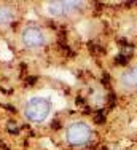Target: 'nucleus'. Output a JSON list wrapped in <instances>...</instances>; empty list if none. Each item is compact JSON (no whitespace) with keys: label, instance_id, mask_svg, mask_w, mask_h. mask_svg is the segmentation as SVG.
Masks as SVG:
<instances>
[{"label":"nucleus","instance_id":"1","mask_svg":"<svg viewBox=\"0 0 137 150\" xmlns=\"http://www.w3.org/2000/svg\"><path fill=\"white\" fill-rule=\"evenodd\" d=\"M49 110H51V104L45 98H32L29 99L26 107H24L26 117L34 123H42L49 115Z\"/></svg>","mask_w":137,"mask_h":150},{"label":"nucleus","instance_id":"6","mask_svg":"<svg viewBox=\"0 0 137 150\" xmlns=\"http://www.w3.org/2000/svg\"><path fill=\"white\" fill-rule=\"evenodd\" d=\"M13 19V10L6 5H0V26L10 23Z\"/></svg>","mask_w":137,"mask_h":150},{"label":"nucleus","instance_id":"5","mask_svg":"<svg viewBox=\"0 0 137 150\" xmlns=\"http://www.w3.org/2000/svg\"><path fill=\"white\" fill-rule=\"evenodd\" d=\"M121 85L124 90H137V66L124 70L121 75Z\"/></svg>","mask_w":137,"mask_h":150},{"label":"nucleus","instance_id":"2","mask_svg":"<svg viewBox=\"0 0 137 150\" xmlns=\"http://www.w3.org/2000/svg\"><path fill=\"white\" fill-rule=\"evenodd\" d=\"M66 137H67V142L70 145L83 147V145L88 144L89 139H91V128H89L86 123H83V121L72 123L70 126L67 128Z\"/></svg>","mask_w":137,"mask_h":150},{"label":"nucleus","instance_id":"3","mask_svg":"<svg viewBox=\"0 0 137 150\" xmlns=\"http://www.w3.org/2000/svg\"><path fill=\"white\" fill-rule=\"evenodd\" d=\"M85 3L81 2H51L48 3V11L49 15L56 16V18H62L68 15V13L75 11V10L81 8Z\"/></svg>","mask_w":137,"mask_h":150},{"label":"nucleus","instance_id":"7","mask_svg":"<svg viewBox=\"0 0 137 150\" xmlns=\"http://www.w3.org/2000/svg\"><path fill=\"white\" fill-rule=\"evenodd\" d=\"M126 62H128V56L126 54H118L117 56V64H121V66H123Z\"/></svg>","mask_w":137,"mask_h":150},{"label":"nucleus","instance_id":"4","mask_svg":"<svg viewBox=\"0 0 137 150\" xmlns=\"http://www.w3.org/2000/svg\"><path fill=\"white\" fill-rule=\"evenodd\" d=\"M21 38L27 48H37V46H42L45 43V34L38 27H26Z\"/></svg>","mask_w":137,"mask_h":150}]
</instances>
